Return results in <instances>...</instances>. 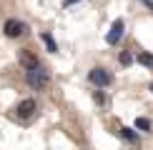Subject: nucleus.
I'll use <instances>...</instances> for the list:
<instances>
[{
    "label": "nucleus",
    "mask_w": 153,
    "mask_h": 150,
    "mask_svg": "<svg viewBox=\"0 0 153 150\" xmlns=\"http://www.w3.org/2000/svg\"><path fill=\"white\" fill-rule=\"evenodd\" d=\"M25 83L33 88V90H43V88H48V83H50V73L43 65H35V68H30V70H25Z\"/></svg>",
    "instance_id": "f257e3e1"
},
{
    "label": "nucleus",
    "mask_w": 153,
    "mask_h": 150,
    "mask_svg": "<svg viewBox=\"0 0 153 150\" xmlns=\"http://www.w3.org/2000/svg\"><path fill=\"white\" fill-rule=\"evenodd\" d=\"M88 80H91V83H93V85L100 90V88H108V85L113 83V75L108 73L105 68L95 65V68H91V73H88Z\"/></svg>",
    "instance_id": "f03ea898"
},
{
    "label": "nucleus",
    "mask_w": 153,
    "mask_h": 150,
    "mask_svg": "<svg viewBox=\"0 0 153 150\" xmlns=\"http://www.w3.org/2000/svg\"><path fill=\"white\" fill-rule=\"evenodd\" d=\"M3 30H5L8 38H23L25 33H28V25H25L23 20H18V18H10V20H5Z\"/></svg>",
    "instance_id": "7ed1b4c3"
},
{
    "label": "nucleus",
    "mask_w": 153,
    "mask_h": 150,
    "mask_svg": "<svg viewBox=\"0 0 153 150\" xmlns=\"http://www.w3.org/2000/svg\"><path fill=\"white\" fill-rule=\"evenodd\" d=\"M35 100L33 98H25V100H20L18 103V108H15V115L18 118H23V120H28V118H33V112H35Z\"/></svg>",
    "instance_id": "20e7f679"
},
{
    "label": "nucleus",
    "mask_w": 153,
    "mask_h": 150,
    "mask_svg": "<svg viewBox=\"0 0 153 150\" xmlns=\"http://www.w3.org/2000/svg\"><path fill=\"white\" fill-rule=\"evenodd\" d=\"M123 30H126L123 20H113L111 30H108V35H105V43H108V45H116V43L120 40V38H123Z\"/></svg>",
    "instance_id": "39448f33"
},
{
    "label": "nucleus",
    "mask_w": 153,
    "mask_h": 150,
    "mask_svg": "<svg viewBox=\"0 0 153 150\" xmlns=\"http://www.w3.org/2000/svg\"><path fill=\"white\" fill-rule=\"evenodd\" d=\"M20 65L25 68V70H30V68L40 65V62H38V55L33 53V50H23V53H20Z\"/></svg>",
    "instance_id": "423d86ee"
},
{
    "label": "nucleus",
    "mask_w": 153,
    "mask_h": 150,
    "mask_svg": "<svg viewBox=\"0 0 153 150\" xmlns=\"http://www.w3.org/2000/svg\"><path fill=\"white\" fill-rule=\"evenodd\" d=\"M40 38H43V43H45V48L50 50V53H58V45H55V40H53V35H50V33H43Z\"/></svg>",
    "instance_id": "0eeeda50"
},
{
    "label": "nucleus",
    "mask_w": 153,
    "mask_h": 150,
    "mask_svg": "<svg viewBox=\"0 0 153 150\" xmlns=\"http://www.w3.org/2000/svg\"><path fill=\"white\" fill-rule=\"evenodd\" d=\"M136 130L151 133V120H148V118H136Z\"/></svg>",
    "instance_id": "6e6552de"
},
{
    "label": "nucleus",
    "mask_w": 153,
    "mask_h": 150,
    "mask_svg": "<svg viewBox=\"0 0 153 150\" xmlns=\"http://www.w3.org/2000/svg\"><path fill=\"white\" fill-rule=\"evenodd\" d=\"M118 133L123 135V138H126V140H128V143H138V135L133 133L131 128H118Z\"/></svg>",
    "instance_id": "1a4fd4ad"
},
{
    "label": "nucleus",
    "mask_w": 153,
    "mask_h": 150,
    "mask_svg": "<svg viewBox=\"0 0 153 150\" xmlns=\"http://www.w3.org/2000/svg\"><path fill=\"white\" fill-rule=\"evenodd\" d=\"M138 62L146 65V68H153V55L151 53H141V55H138Z\"/></svg>",
    "instance_id": "9d476101"
},
{
    "label": "nucleus",
    "mask_w": 153,
    "mask_h": 150,
    "mask_svg": "<svg viewBox=\"0 0 153 150\" xmlns=\"http://www.w3.org/2000/svg\"><path fill=\"white\" fill-rule=\"evenodd\" d=\"M133 62V55L131 53H120V65H131Z\"/></svg>",
    "instance_id": "9b49d317"
},
{
    "label": "nucleus",
    "mask_w": 153,
    "mask_h": 150,
    "mask_svg": "<svg viewBox=\"0 0 153 150\" xmlns=\"http://www.w3.org/2000/svg\"><path fill=\"white\" fill-rule=\"evenodd\" d=\"M93 100L98 105H105V95H103V93H93Z\"/></svg>",
    "instance_id": "f8f14e48"
},
{
    "label": "nucleus",
    "mask_w": 153,
    "mask_h": 150,
    "mask_svg": "<svg viewBox=\"0 0 153 150\" xmlns=\"http://www.w3.org/2000/svg\"><path fill=\"white\" fill-rule=\"evenodd\" d=\"M73 3H80V0H63V8H71Z\"/></svg>",
    "instance_id": "ddd939ff"
},
{
    "label": "nucleus",
    "mask_w": 153,
    "mask_h": 150,
    "mask_svg": "<svg viewBox=\"0 0 153 150\" xmlns=\"http://www.w3.org/2000/svg\"><path fill=\"white\" fill-rule=\"evenodd\" d=\"M151 93H153V83H151Z\"/></svg>",
    "instance_id": "4468645a"
},
{
    "label": "nucleus",
    "mask_w": 153,
    "mask_h": 150,
    "mask_svg": "<svg viewBox=\"0 0 153 150\" xmlns=\"http://www.w3.org/2000/svg\"><path fill=\"white\" fill-rule=\"evenodd\" d=\"M151 8H153V3H151Z\"/></svg>",
    "instance_id": "2eb2a0df"
},
{
    "label": "nucleus",
    "mask_w": 153,
    "mask_h": 150,
    "mask_svg": "<svg viewBox=\"0 0 153 150\" xmlns=\"http://www.w3.org/2000/svg\"><path fill=\"white\" fill-rule=\"evenodd\" d=\"M146 3H148V0H146Z\"/></svg>",
    "instance_id": "dca6fc26"
}]
</instances>
